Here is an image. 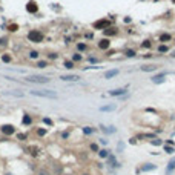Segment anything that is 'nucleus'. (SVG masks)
Instances as JSON below:
<instances>
[{"instance_id":"f704fd0d","label":"nucleus","mask_w":175,"mask_h":175,"mask_svg":"<svg viewBox=\"0 0 175 175\" xmlns=\"http://www.w3.org/2000/svg\"><path fill=\"white\" fill-rule=\"evenodd\" d=\"M46 61H39V63H37V68H46Z\"/></svg>"},{"instance_id":"5701e85b","label":"nucleus","mask_w":175,"mask_h":175,"mask_svg":"<svg viewBox=\"0 0 175 175\" xmlns=\"http://www.w3.org/2000/svg\"><path fill=\"white\" fill-rule=\"evenodd\" d=\"M170 40V35L169 34H161L160 35V41H163V43H166V41Z\"/></svg>"},{"instance_id":"473e14b6","label":"nucleus","mask_w":175,"mask_h":175,"mask_svg":"<svg viewBox=\"0 0 175 175\" xmlns=\"http://www.w3.org/2000/svg\"><path fill=\"white\" fill-rule=\"evenodd\" d=\"M37 57H39V52H37V51H31V52H29V58H37Z\"/></svg>"},{"instance_id":"37998d69","label":"nucleus","mask_w":175,"mask_h":175,"mask_svg":"<svg viewBox=\"0 0 175 175\" xmlns=\"http://www.w3.org/2000/svg\"><path fill=\"white\" fill-rule=\"evenodd\" d=\"M100 143H101V144H108V140H105V138H101V140H100Z\"/></svg>"},{"instance_id":"9d476101","label":"nucleus","mask_w":175,"mask_h":175,"mask_svg":"<svg viewBox=\"0 0 175 175\" xmlns=\"http://www.w3.org/2000/svg\"><path fill=\"white\" fill-rule=\"evenodd\" d=\"M26 151H28V154H29L31 157H37V155H39V151H40V149L37 148V146H29V148H26Z\"/></svg>"},{"instance_id":"423d86ee","label":"nucleus","mask_w":175,"mask_h":175,"mask_svg":"<svg viewBox=\"0 0 175 175\" xmlns=\"http://www.w3.org/2000/svg\"><path fill=\"white\" fill-rule=\"evenodd\" d=\"M155 169H157V164H154V163H146V164H141V168H140L141 172H152V170H155Z\"/></svg>"},{"instance_id":"1a4fd4ad","label":"nucleus","mask_w":175,"mask_h":175,"mask_svg":"<svg viewBox=\"0 0 175 175\" xmlns=\"http://www.w3.org/2000/svg\"><path fill=\"white\" fill-rule=\"evenodd\" d=\"M100 129H101V132H105V134H115L117 129L114 126H105V124H100Z\"/></svg>"},{"instance_id":"4c0bfd02","label":"nucleus","mask_w":175,"mask_h":175,"mask_svg":"<svg viewBox=\"0 0 175 175\" xmlns=\"http://www.w3.org/2000/svg\"><path fill=\"white\" fill-rule=\"evenodd\" d=\"M81 60V55L80 54H75V55H74V61H80Z\"/></svg>"},{"instance_id":"a878e982","label":"nucleus","mask_w":175,"mask_h":175,"mask_svg":"<svg viewBox=\"0 0 175 175\" xmlns=\"http://www.w3.org/2000/svg\"><path fill=\"white\" fill-rule=\"evenodd\" d=\"M164 152H166V154H174L175 149L172 148V146H168V144H166V146H164Z\"/></svg>"},{"instance_id":"79ce46f5","label":"nucleus","mask_w":175,"mask_h":175,"mask_svg":"<svg viewBox=\"0 0 175 175\" xmlns=\"http://www.w3.org/2000/svg\"><path fill=\"white\" fill-rule=\"evenodd\" d=\"M2 58H3V61H9V60H11V57H9V55H3Z\"/></svg>"},{"instance_id":"aec40b11","label":"nucleus","mask_w":175,"mask_h":175,"mask_svg":"<svg viewBox=\"0 0 175 175\" xmlns=\"http://www.w3.org/2000/svg\"><path fill=\"white\" fill-rule=\"evenodd\" d=\"M152 81L154 83H163L164 81V74H161V75H155L152 78Z\"/></svg>"},{"instance_id":"ea45409f","label":"nucleus","mask_w":175,"mask_h":175,"mask_svg":"<svg viewBox=\"0 0 175 175\" xmlns=\"http://www.w3.org/2000/svg\"><path fill=\"white\" fill-rule=\"evenodd\" d=\"M78 49H80V51H85V49H86V45L85 43H80V45H78Z\"/></svg>"},{"instance_id":"4be33fe9","label":"nucleus","mask_w":175,"mask_h":175,"mask_svg":"<svg viewBox=\"0 0 175 175\" xmlns=\"http://www.w3.org/2000/svg\"><path fill=\"white\" fill-rule=\"evenodd\" d=\"M89 151L98 154V151H100V149H98V144H97V143H91V144H89Z\"/></svg>"},{"instance_id":"393cba45","label":"nucleus","mask_w":175,"mask_h":175,"mask_svg":"<svg viewBox=\"0 0 175 175\" xmlns=\"http://www.w3.org/2000/svg\"><path fill=\"white\" fill-rule=\"evenodd\" d=\"M114 34H117V31L114 28H111V29H105V35H114Z\"/></svg>"},{"instance_id":"cd10ccee","label":"nucleus","mask_w":175,"mask_h":175,"mask_svg":"<svg viewBox=\"0 0 175 175\" xmlns=\"http://www.w3.org/2000/svg\"><path fill=\"white\" fill-rule=\"evenodd\" d=\"M117 151H118V152H123L124 151V143H123V141H120V143L117 144Z\"/></svg>"},{"instance_id":"f03ea898","label":"nucleus","mask_w":175,"mask_h":175,"mask_svg":"<svg viewBox=\"0 0 175 175\" xmlns=\"http://www.w3.org/2000/svg\"><path fill=\"white\" fill-rule=\"evenodd\" d=\"M26 81L29 83H39V85H45V83H49V78L48 77H43V75H29L25 78Z\"/></svg>"},{"instance_id":"2eb2a0df","label":"nucleus","mask_w":175,"mask_h":175,"mask_svg":"<svg viewBox=\"0 0 175 175\" xmlns=\"http://www.w3.org/2000/svg\"><path fill=\"white\" fill-rule=\"evenodd\" d=\"M22 123L25 124V126H29V124H32V115H29V114H25L23 120H22Z\"/></svg>"},{"instance_id":"20e7f679","label":"nucleus","mask_w":175,"mask_h":175,"mask_svg":"<svg viewBox=\"0 0 175 175\" xmlns=\"http://www.w3.org/2000/svg\"><path fill=\"white\" fill-rule=\"evenodd\" d=\"M2 132L5 135H8V137H9V135H14L15 134V128L12 126V124H3V126H2Z\"/></svg>"},{"instance_id":"4468645a","label":"nucleus","mask_w":175,"mask_h":175,"mask_svg":"<svg viewBox=\"0 0 175 175\" xmlns=\"http://www.w3.org/2000/svg\"><path fill=\"white\" fill-rule=\"evenodd\" d=\"M117 74H118V69H111V71H108V72H105V78H106V80H109V78L115 77Z\"/></svg>"},{"instance_id":"c03bdc74","label":"nucleus","mask_w":175,"mask_h":175,"mask_svg":"<svg viewBox=\"0 0 175 175\" xmlns=\"http://www.w3.org/2000/svg\"><path fill=\"white\" fill-rule=\"evenodd\" d=\"M129 143H132V144H135V143H137V138H131V140H129Z\"/></svg>"},{"instance_id":"7ed1b4c3","label":"nucleus","mask_w":175,"mask_h":175,"mask_svg":"<svg viewBox=\"0 0 175 175\" xmlns=\"http://www.w3.org/2000/svg\"><path fill=\"white\" fill-rule=\"evenodd\" d=\"M28 39L31 41H34V43H40V41L43 40V34H41L40 31H31L28 34Z\"/></svg>"},{"instance_id":"7c9ffc66","label":"nucleus","mask_w":175,"mask_h":175,"mask_svg":"<svg viewBox=\"0 0 175 175\" xmlns=\"http://www.w3.org/2000/svg\"><path fill=\"white\" fill-rule=\"evenodd\" d=\"M8 29H9L11 32H15V31L19 29V26H17V25H14V23H12V25H9V26H8Z\"/></svg>"},{"instance_id":"f257e3e1","label":"nucleus","mask_w":175,"mask_h":175,"mask_svg":"<svg viewBox=\"0 0 175 175\" xmlns=\"http://www.w3.org/2000/svg\"><path fill=\"white\" fill-rule=\"evenodd\" d=\"M31 95H35V97H41V98H49V100H57V92L54 91H49V89H45V91H31Z\"/></svg>"},{"instance_id":"0eeeda50","label":"nucleus","mask_w":175,"mask_h":175,"mask_svg":"<svg viewBox=\"0 0 175 175\" xmlns=\"http://www.w3.org/2000/svg\"><path fill=\"white\" fill-rule=\"evenodd\" d=\"M60 78L63 81H77V80H80V77H78V75H74V74H66V75H61Z\"/></svg>"},{"instance_id":"f8f14e48","label":"nucleus","mask_w":175,"mask_h":175,"mask_svg":"<svg viewBox=\"0 0 175 175\" xmlns=\"http://www.w3.org/2000/svg\"><path fill=\"white\" fill-rule=\"evenodd\" d=\"M115 109H117V105H106V106L100 108V111H101V112H112Z\"/></svg>"},{"instance_id":"f3484780","label":"nucleus","mask_w":175,"mask_h":175,"mask_svg":"<svg viewBox=\"0 0 175 175\" xmlns=\"http://www.w3.org/2000/svg\"><path fill=\"white\" fill-rule=\"evenodd\" d=\"M158 66L155 65H148V66H141V71H144V72H152V71H155Z\"/></svg>"},{"instance_id":"bb28decb","label":"nucleus","mask_w":175,"mask_h":175,"mask_svg":"<svg viewBox=\"0 0 175 175\" xmlns=\"http://www.w3.org/2000/svg\"><path fill=\"white\" fill-rule=\"evenodd\" d=\"M6 94H9V95H14V97H23V92H14V91H8Z\"/></svg>"},{"instance_id":"2f4dec72","label":"nucleus","mask_w":175,"mask_h":175,"mask_svg":"<svg viewBox=\"0 0 175 175\" xmlns=\"http://www.w3.org/2000/svg\"><path fill=\"white\" fill-rule=\"evenodd\" d=\"M17 138H19L20 141H25V140L28 138V135H26V134H17Z\"/></svg>"},{"instance_id":"49530a36","label":"nucleus","mask_w":175,"mask_h":175,"mask_svg":"<svg viewBox=\"0 0 175 175\" xmlns=\"http://www.w3.org/2000/svg\"><path fill=\"white\" fill-rule=\"evenodd\" d=\"M172 2H174V3H175V0H172Z\"/></svg>"},{"instance_id":"c756f323","label":"nucleus","mask_w":175,"mask_h":175,"mask_svg":"<svg viewBox=\"0 0 175 175\" xmlns=\"http://www.w3.org/2000/svg\"><path fill=\"white\" fill-rule=\"evenodd\" d=\"M65 68H68V69L75 68V66H74V61H65Z\"/></svg>"},{"instance_id":"a211bd4d","label":"nucleus","mask_w":175,"mask_h":175,"mask_svg":"<svg viewBox=\"0 0 175 175\" xmlns=\"http://www.w3.org/2000/svg\"><path fill=\"white\" fill-rule=\"evenodd\" d=\"M81 131H83V134L91 135V134H94V132H95V129L91 128V126H85V128H81Z\"/></svg>"},{"instance_id":"9b49d317","label":"nucleus","mask_w":175,"mask_h":175,"mask_svg":"<svg viewBox=\"0 0 175 175\" xmlns=\"http://www.w3.org/2000/svg\"><path fill=\"white\" fill-rule=\"evenodd\" d=\"M175 170V158H172V160L168 163V168H166V174H172Z\"/></svg>"},{"instance_id":"a19ab883","label":"nucleus","mask_w":175,"mask_h":175,"mask_svg":"<svg viewBox=\"0 0 175 175\" xmlns=\"http://www.w3.org/2000/svg\"><path fill=\"white\" fill-rule=\"evenodd\" d=\"M68 137H69V131H66V132L61 134V138H68Z\"/></svg>"},{"instance_id":"a18cd8bd","label":"nucleus","mask_w":175,"mask_h":175,"mask_svg":"<svg viewBox=\"0 0 175 175\" xmlns=\"http://www.w3.org/2000/svg\"><path fill=\"white\" fill-rule=\"evenodd\" d=\"M83 175H89V174H83Z\"/></svg>"},{"instance_id":"b1692460","label":"nucleus","mask_w":175,"mask_h":175,"mask_svg":"<svg viewBox=\"0 0 175 175\" xmlns=\"http://www.w3.org/2000/svg\"><path fill=\"white\" fill-rule=\"evenodd\" d=\"M37 175H51V174H49V170H48V169L40 168L39 170H37Z\"/></svg>"},{"instance_id":"c9c22d12","label":"nucleus","mask_w":175,"mask_h":175,"mask_svg":"<svg viewBox=\"0 0 175 175\" xmlns=\"http://www.w3.org/2000/svg\"><path fill=\"white\" fill-rule=\"evenodd\" d=\"M126 55H128V57H134V55H135V51L129 49V51H126Z\"/></svg>"},{"instance_id":"c85d7f7f","label":"nucleus","mask_w":175,"mask_h":175,"mask_svg":"<svg viewBox=\"0 0 175 175\" xmlns=\"http://www.w3.org/2000/svg\"><path fill=\"white\" fill-rule=\"evenodd\" d=\"M163 141L161 140H158V138H154V140H151V144H154V146H160Z\"/></svg>"},{"instance_id":"ddd939ff","label":"nucleus","mask_w":175,"mask_h":175,"mask_svg":"<svg viewBox=\"0 0 175 175\" xmlns=\"http://www.w3.org/2000/svg\"><path fill=\"white\" fill-rule=\"evenodd\" d=\"M26 9H28V12H37V9H39V8H37V3L35 2H29L28 3V6H26Z\"/></svg>"},{"instance_id":"6e6552de","label":"nucleus","mask_w":175,"mask_h":175,"mask_svg":"<svg viewBox=\"0 0 175 175\" xmlns=\"http://www.w3.org/2000/svg\"><path fill=\"white\" fill-rule=\"evenodd\" d=\"M108 25H109V22L105 19V20H98V22H95V23H94V28H95V29H103V28L106 29Z\"/></svg>"},{"instance_id":"e433bc0d","label":"nucleus","mask_w":175,"mask_h":175,"mask_svg":"<svg viewBox=\"0 0 175 175\" xmlns=\"http://www.w3.org/2000/svg\"><path fill=\"white\" fill-rule=\"evenodd\" d=\"M43 123H46L48 126H52V120L51 118H43Z\"/></svg>"},{"instance_id":"412c9836","label":"nucleus","mask_w":175,"mask_h":175,"mask_svg":"<svg viewBox=\"0 0 175 175\" xmlns=\"http://www.w3.org/2000/svg\"><path fill=\"white\" fill-rule=\"evenodd\" d=\"M46 134H48V129L46 128H39V129H37V135H39V137H45Z\"/></svg>"},{"instance_id":"72a5a7b5","label":"nucleus","mask_w":175,"mask_h":175,"mask_svg":"<svg viewBox=\"0 0 175 175\" xmlns=\"http://www.w3.org/2000/svg\"><path fill=\"white\" fill-rule=\"evenodd\" d=\"M158 51L160 52H168V46H166V45H161V46L158 48Z\"/></svg>"},{"instance_id":"58836bf2","label":"nucleus","mask_w":175,"mask_h":175,"mask_svg":"<svg viewBox=\"0 0 175 175\" xmlns=\"http://www.w3.org/2000/svg\"><path fill=\"white\" fill-rule=\"evenodd\" d=\"M141 46H144V48H151V41H149V40H146L144 43L141 45Z\"/></svg>"},{"instance_id":"dca6fc26","label":"nucleus","mask_w":175,"mask_h":175,"mask_svg":"<svg viewBox=\"0 0 175 175\" xmlns=\"http://www.w3.org/2000/svg\"><path fill=\"white\" fill-rule=\"evenodd\" d=\"M109 45H111L109 40H108V39H103V40L98 43V48H100V49H108V48H109Z\"/></svg>"},{"instance_id":"39448f33","label":"nucleus","mask_w":175,"mask_h":175,"mask_svg":"<svg viewBox=\"0 0 175 175\" xmlns=\"http://www.w3.org/2000/svg\"><path fill=\"white\" fill-rule=\"evenodd\" d=\"M126 92H128L126 88H118V89H112V91H109V95H111V97H120V95H124Z\"/></svg>"},{"instance_id":"6ab92c4d","label":"nucleus","mask_w":175,"mask_h":175,"mask_svg":"<svg viewBox=\"0 0 175 175\" xmlns=\"http://www.w3.org/2000/svg\"><path fill=\"white\" fill-rule=\"evenodd\" d=\"M109 155H111V154H109L108 149H100V151H98V157L100 158H108Z\"/></svg>"}]
</instances>
